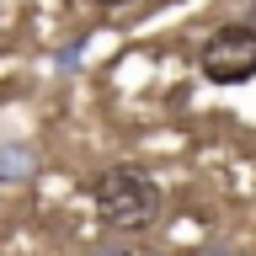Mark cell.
<instances>
[{
    "label": "cell",
    "mask_w": 256,
    "mask_h": 256,
    "mask_svg": "<svg viewBox=\"0 0 256 256\" xmlns=\"http://www.w3.org/2000/svg\"><path fill=\"white\" fill-rule=\"evenodd\" d=\"M91 208H96V224L107 235L134 240L144 230H155L166 198H160L150 171H139V166H107L102 176H91Z\"/></svg>",
    "instance_id": "cell-1"
},
{
    "label": "cell",
    "mask_w": 256,
    "mask_h": 256,
    "mask_svg": "<svg viewBox=\"0 0 256 256\" xmlns=\"http://www.w3.org/2000/svg\"><path fill=\"white\" fill-rule=\"evenodd\" d=\"M198 70L208 86H246L256 80V27L224 22L198 43Z\"/></svg>",
    "instance_id": "cell-2"
},
{
    "label": "cell",
    "mask_w": 256,
    "mask_h": 256,
    "mask_svg": "<svg viewBox=\"0 0 256 256\" xmlns=\"http://www.w3.org/2000/svg\"><path fill=\"white\" fill-rule=\"evenodd\" d=\"M38 171V155L27 144H0V182H27Z\"/></svg>",
    "instance_id": "cell-3"
},
{
    "label": "cell",
    "mask_w": 256,
    "mask_h": 256,
    "mask_svg": "<svg viewBox=\"0 0 256 256\" xmlns=\"http://www.w3.org/2000/svg\"><path fill=\"white\" fill-rule=\"evenodd\" d=\"M86 256H134V246H128L123 235H107V240H102V246H91V251H86Z\"/></svg>",
    "instance_id": "cell-4"
},
{
    "label": "cell",
    "mask_w": 256,
    "mask_h": 256,
    "mask_svg": "<svg viewBox=\"0 0 256 256\" xmlns=\"http://www.w3.org/2000/svg\"><path fill=\"white\" fill-rule=\"evenodd\" d=\"M91 6H102V11H118V6H128V0H91Z\"/></svg>",
    "instance_id": "cell-5"
},
{
    "label": "cell",
    "mask_w": 256,
    "mask_h": 256,
    "mask_svg": "<svg viewBox=\"0 0 256 256\" xmlns=\"http://www.w3.org/2000/svg\"><path fill=\"white\" fill-rule=\"evenodd\" d=\"M246 27H256V0H251V11H246Z\"/></svg>",
    "instance_id": "cell-6"
},
{
    "label": "cell",
    "mask_w": 256,
    "mask_h": 256,
    "mask_svg": "<svg viewBox=\"0 0 256 256\" xmlns=\"http://www.w3.org/2000/svg\"><path fill=\"white\" fill-rule=\"evenodd\" d=\"M214 256H235V251H214Z\"/></svg>",
    "instance_id": "cell-7"
}]
</instances>
